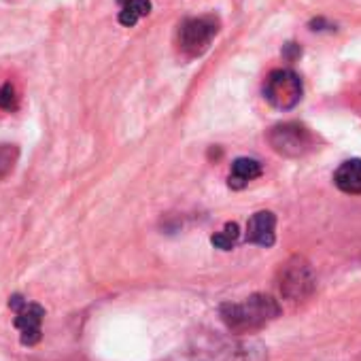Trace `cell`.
<instances>
[{"label": "cell", "instance_id": "9c48e42d", "mask_svg": "<svg viewBox=\"0 0 361 361\" xmlns=\"http://www.w3.org/2000/svg\"><path fill=\"white\" fill-rule=\"evenodd\" d=\"M334 185L350 196L361 194V159H346L334 172Z\"/></svg>", "mask_w": 361, "mask_h": 361}, {"label": "cell", "instance_id": "8992f818", "mask_svg": "<svg viewBox=\"0 0 361 361\" xmlns=\"http://www.w3.org/2000/svg\"><path fill=\"white\" fill-rule=\"evenodd\" d=\"M219 32V22L215 18H192L180 24L178 45L188 56H202Z\"/></svg>", "mask_w": 361, "mask_h": 361}, {"label": "cell", "instance_id": "52a82bcc", "mask_svg": "<svg viewBox=\"0 0 361 361\" xmlns=\"http://www.w3.org/2000/svg\"><path fill=\"white\" fill-rule=\"evenodd\" d=\"M9 306L16 310V327L20 331V340L24 346H35L41 340V325H43V317L45 310L43 306L22 300L20 295H13Z\"/></svg>", "mask_w": 361, "mask_h": 361}, {"label": "cell", "instance_id": "9a60e30c", "mask_svg": "<svg viewBox=\"0 0 361 361\" xmlns=\"http://www.w3.org/2000/svg\"><path fill=\"white\" fill-rule=\"evenodd\" d=\"M117 3H119V5H126V3H130V0H117Z\"/></svg>", "mask_w": 361, "mask_h": 361}, {"label": "cell", "instance_id": "6da1fadb", "mask_svg": "<svg viewBox=\"0 0 361 361\" xmlns=\"http://www.w3.org/2000/svg\"><path fill=\"white\" fill-rule=\"evenodd\" d=\"M157 361H268V353L257 340L200 336Z\"/></svg>", "mask_w": 361, "mask_h": 361}, {"label": "cell", "instance_id": "7c38bea8", "mask_svg": "<svg viewBox=\"0 0 361 361\" xmlns=\"http://www.w3.org/2000/svg\"><path fill=\"white\" fill-rule=\"evenodd\" d=\"M238 236H240L238 226H236V224H226V228H224L221 232H217V234L211 238V243H213L217 249H221V251H230V249L238 243Z\"/></svg>", "mask_w": 361, "mask_h": 361}, {"label": "cell", "instance_id": "7a4b0ae2", "mask_svg": "<svg viewBox=\"0 0 361 361\" xmlns=\"http://www.w3.org/2000/svg\"><path fill=\"white\" fill-rule=\"evenodd\" d=\"M221 321L234 334H251L268 325L281 314V306L272 295L255 293L243 302H228L219 310Z\"/></svg>", "mask_w": 361, "mask_h": 361}, {"label": "cell", "instance_id": "ba28073f", "mask_svg": "<svg viewBox=\"0 0 361 361\" xmlns=\"http://www.w3.org/2000/svg\"><path fill=\"white\" fill-rule=\"evenodd\" d=\"M276 217L270 211L255 213L247 224V240L257 247H272L276 240Z\"/></svg>", "mask_w": 361, "mask_h": 361}, {"label": "cell", "instance_id": "3957f363", "mask_svg": "<svg viewBox=\"0 0 361 361\" xmlns=\"http://www.w3.org/2000/svg\"><path fill=\"white\" fill-rule=\"evenodd\" d=\"M268 142L279 155L291 157V159L304 157L306 153H310L317 147L314 134L298 121H287V123L274 126L268 132Z\"/></svg>", "mask_w": 361, "mask_h": 361}, {"label": "cell", "instance_id": "5b68a950", "mask_svg": "<svg viewBox=\"0 0 361 361\" xmlns=\"http://www.w3.org/2000/svg\"><path fill=\"white\" fill-rule=\"evenodd\" d=\"M302 79L287 68H279L272 71L264 83V96L266 100L279 109V111H289L293 109L300 100H302Z\"/></svg>", "mask_w": 361, "mask_h": 361}, {"label": "cell", "instance_id": "8fae6325", "mask_svg": "<svg viewBox=\"0 0 361 361\" xmlns=\"http://www.w3.org/2000/svg\"><path fill=\"white\" fill-rule=\"evenodd\" d=\"M151 13V3L149 0H130V3H126L119 11V24L121 26H136L138 20L147 18Z\"/></svg>", "mask_w": 361, "mask_h": 361}, {"label": "cell", "instance_id": "277c9868", "mask_svg": "<svg viewBox=\"0 0 361 361\" xmlns=\"http://www.w3.org/2000/svg\"><path fill=\"white\" fill-rule=\"evenodd\" d=\"M279 287H281V293H283L285 300H291V302L306 300L314 291V287H317V279H314L312 266L304 257H300V255L291 257L281 268Z\"/></svg>", "mask_w": 361, "mask_h": 361}, {"label": "cell", "instance_id": "4fadbf2b", "mask_svg": "<svg viewBox=\"0 0 361 361\" xmlns=\"http://www.w3.org/2000/svg\"><path fill=\"white\" fill-rule=\"evenodd\" d=\"M0 109L3 111H16L18 109V92L11 83H5L0 87Z\"/></svg>", "mask_w": 361, "mask_h": 361}, {"label": "cell", "instance_id": "5bb4252c", "mask_svg": "<svg viewBox=\"0 0 361 361\" xmlns=\"http://www.w3.org/2000/svg\"><path fill=\"white\" fill-rule=\"evenodd\" d=\"M3 164H5V166H9L11 161H9V153H7V149L0 147V168H3Z\"/></svg>", "mask_w": 361, "mask_h": 361}, {"label": "cell", "instance_id": "30bf717a", "mask_svg": "<svg viewBox=\"0 0 361 361\" xmlns=\"http://www.w3.org/2000/svg\"><path fill=\"white\" fill-rule=\"evenodd\" d=\"M262 176V164L253 157H238L232 164L230 176H228V185L232 190H245L251 180Z\"/></svg>", "mask_w": 361, "mask_h": 361}]
</instances>
